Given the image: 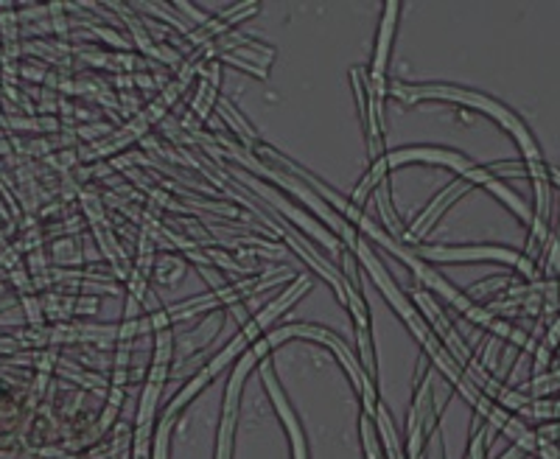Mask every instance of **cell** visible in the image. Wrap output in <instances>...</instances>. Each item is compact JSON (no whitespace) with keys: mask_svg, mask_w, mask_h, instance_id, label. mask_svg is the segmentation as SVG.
<instances>
[{"mask_svg":"<svg viewBox=\"0 0 560 459\" xmlns=\"http://www.w3.org/2000/svg\"><path fill=\"white\" fill-rule=\"evenodd\" d=\"M415 256L429 258V261H502L513 263L524 274L535 272L529 258L504 247H415Z\"/></svg>","mask_w":560,"mask_h":459,"instance_id":"cell-4","label":"cell"},{"mask_svg":"<svg viewBox=\"0 0 560 459\" xmlns=\"http://www.w3.org/2000/svg\"><path fill=\"white\" fill-rule=\"evenodd\" d=\"M264 381H267V387H269V396H272L275 407H278V412H280V417H283V423H287L289 434H292V448H294V459H308V457H306V440H303V432H300V423H298V417H294L292 407H289L287 396H283V392H280L278 381H275V376H272V367H264Z\"/></svg>","mask_w":560,"mask_h":459,"instance_id":"cell-6","label":"cell"},{"mask_svg":"<svg viewBox=\"0 0 560 459\" xmlns=\"http://www.w3.org/2000/svg\"><path fill=\"white\" fill-rule=\"evenodd\" d=\"M362 440H364V454L368 459H382V451H378V440L376 434H373V426H370V417H362Z\"/></svg>","mask_w":560,"mask_h":459,"instance_id":"cell-8","label":"cell"},{"mask_svg":"<svg viewBox=\"0 0 560 459\" xmlns=\"http://www.w3.org/2000/svg\"><path fill=\"white\" fill-rule=\"evenodd\" d=\"M482 454H485V437H482V434H477V440H474L468 459H482Z\"/></svg>","mask_w":560,"mask_h":459,"instance_id":"cell-10","label":"cell"},{"mask_svg":"<svg viewBox=\"0 0 560 459\" xmlns=\"http://www.w3.org/2000/svg\"><path fill=\"white\" fill-rule=\"evenodd\" d=\"M376 417H378L376 423H378V428H382V440H384V446H387L389 459H404L401 443H398V434H395L393 421H389V415H387V409L378 407L376 409Z\"/></svg>","mask_w":560,"mask_h":459,"instance_id":"cell-7","label":"cell"},{"mask_svg":"<svg viewBox=\"0 0 560 459\" xmlns=\"http://www.w3.org/2000/svg\"><path fill=\"white\" fill-rule=\"evenodd\" d=\"M258 362L255 351H249L247 356L238 362L236 373L230 378L228 384V401H224V417H222V432H219V448H217V459H230V446H233V426H236V415H238V396H242L244 378H247L249 367Z\"/></svg>","mask_w":560,"mask_h":459,"instance_id":"cell-5","label":"cell"},{"mask_svg":"<svg viewBox=\"0 0 560 459\" xmlns=\"http://www.w3.org/2000/svg\"><path fill=\"white\" fill-rule=\"evenodd\" d=\"M552 177H555V183H558V186H560V172H555L552 174ZM558 263H560V229H558V236H555V249H552V261H549V267H558Z\"/></svg>","mask_w":560,"mask_h":459,"instance_id":"cell-9","label":"cell"},{"mask_svg":"<svg viewBox=\"0 0 560 459\" xmlns=\"http://www.w3.org/2000/svg\"><path fill=\"white\" fill-rule=\"evenodd\" d=\"M412 160H423V163H440V166H452L454 172L463 174L465 179H471V183H479V186H485V188H488V191L497 193V197L502 199L504 204H508L510 211L518 213V219H522V222H529V211H527V208H524V202L516 197V193L508 191V188H504L502 183H499V179L493 177V174H488V172H485V168L474 166L471 160H465L459 152H446V149H401V152L387 154V157H382L376 163V166L370 168L368 177H364V183L357 188V197H353V199H357V202H364V193H368L370 188L376 186L378 179H382L384 174L389 172V168L401 166V163H412Z\"/></svg>","mask_w":560,"mask_h":459,"instance_id":"cell-1","label":"cell"},{"mask_svg":"<svg viewBox=\"0 0 560 459\" xmlns=\"http://www.w3.org/2000/svg\"><path fill=\"white\" fill-rule=\"evenodd\" d=\"M393 93L398 98H404V102H418V98H452V102L482 109V113L493 115V118H497L504 129H510V132H513V138H516L518 146H522L527 166L541 163V152H538L535 141L529 138L527 129H524V123L518 121L516 115L508 113V107H502V104L493 102V98L479 96V93H465V90H454V87H395Z\"/></svg>","mask_w":560,"mask_h":459,"instance_id":"cell-3","label":"cell"},{"mask_svg":"<svg viewBox=\"0 0 560 459\" xmlns=\"http://www.w3.org/2000/svg\"><path fill=\"white\" fill-rule=\"evenodd\" d=\"M308 289H312V281H308L306 274H303V278H298V283H294V286H292V289H289V292H287V294H280V297H278V301H275V303H272V306H267V308H264V311H261V314H258V317H255V319H253V322H249V326H247V328H244V331H242V333H238V337H236V339H233V342H230V344H228V348H224V351H222V353H219V356H217V358H213V362H210V364H208V367H205V370H202V373H199V376H197V378H194V381H191V384H188V387H185V389H183V392H179V396H177V401H174V403H172V407H168V409H166V417H174V415H177L179 409H183V407H185V403L191 401V398H194V396H197L199 389H202V387H205V384H208V381H210V378H213V376H217V373H219V370H222L224 364H228V362H233V358H236V356H238V353H242V351H244V348H247V344H249V342H253V339H255V337H258V333H261V331H264V328H267V326H272V319H275V317H278V314L289 311V306H292V303H298V297H300V294H306V292H308Z\"/></svg>","mask_w":560,"mask_h":459,"instance_id":"cell-2","label":"cell"}]
</instances>
